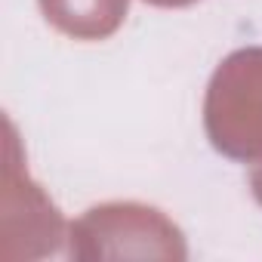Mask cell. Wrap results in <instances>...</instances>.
I'll return each instance as SVG.
<instances>
[{
    "label": "cell",
    "mask_w": 262,
    "mask_h": 262,
    "mask_svg": "<svg viewBox=\"0 0 262 262\" xmlns=\"http://www.w3.org/2000/svg\"><path fill=\"white\" fill-rule=\"evenodd\" d=\"M145 4H155V7H188L194 0H145Z\"/></svg>",
    "instance_id": "5"
},
{
    "label": "cell",
    "mask_w": 262,
    "mask_h": 262,
    "mask_svg": "<svg viewBox=\"0 0 262 262\" xmlns=\"http://www.w3.org/2000/svg\"><path fill=\"white\" fill-rule=\"evenodd\" d=\"M204 126L216 151L234 161L262 155V47L228 56L207 90Z\"/></svg>",
    "instance_id": "1"
},
{
    "label": "cell",
    "mask_w": 262,
    "mask_h": 262,
    "mask_svg": "<svg viewBox=\"0 0 262 262\" xmlns=\"http://www.w3.org/2000/svg\"><path fill=\"white\" fill-rule=\"evenodd\" d=\"M129 0H40L47 22L77 40H102L117 31Z\"/></svg>",
    "instance_id": "3"
},
{
    "label": "cell",
    "mask_w": 262,
    "mask_h": 262,
    "mask_svg": "<svg viewBox=\"0 0 262 262\" xmlns=\"http://www.w3.org/2000/svg\"><path fill=\"white\" fill-rule=\"evenodd\" d=\"M71 256H148L185 259L182 231L161 213L142 204H105L93 207L71 225Z\"/></svg>",
    "instance_id": "2"
},
{
    "label": "cell",
    "mask_w": 262,
    "mask_h": 262,
    "mask_svg": "<svg viewBox=\"0 0 262 262\" xmlns=\"http://www.w3.org/2000/svg\"><path fill=\"white\" fill-rule=\"evenodd\" d=\"M250 188H253V198L262 204V158L256 161V167H253V173H250Z\"/></svg>",
    "instance_id": "4"
}]
</instances>
